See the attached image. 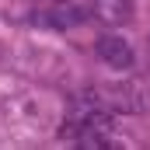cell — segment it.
I'll return each instance as SVG.
<instances>
[{
	"mask_svg": "<svg viewBox=\"0 0 150 150\" xmlns=\"http://www.w3.org/2000/svg\"><path fill=\"white\" fill-rule=\"evenodd\" d=\"M67 140H74L70 150H119V143H115L112 133H108V119L80 126L74 136H67Z\"/></svg>",
	"mask_w": 150,
	"mask_h": 150,
	"instance_id": "2",
	"label": "cell"
},
{
	"mask_svg": "<svg viewBox=\"0 0 150 150\" xmlns=\"http://www.w3.org/2000/svg\"><path fill=\"white\" fill-rule=\"evenodd\" d=\"M91 14L101 21V25H122V21H129V14H133V4L129 0H94L91 4Z\"/></svg>",
	"mask_w": 150,
	"mask_h": 150,
	"instance_id": "4",
	"label": "cell"
},
{
	"mask_svg": "<svg viewBox=\"0 0 150 150\" xmlns=\"http://www.w3.org/2000/svg\"><path fill=\"white\" fill-rule=\"evenodd\" d=\"M87 14H91V11H87V7H80L77 0H56V4H49L45 11H38L35 21H38V25H45V28L63 32V28H77Z\"/></svg>",
	"mask_w": 150,
	"mask_h": 150,
	"instance_id": "1",
	"label": "cell"
},
{
	"mask_svg": "<svg viewBox=\"0 0 150 150\" xmlns=\"http://www.w3.org/2000/svg\"><path fill=\"white\" fill-rule=\"evenodd\" d=\"M98 56H101V63L112 67V70H129V67H133V45L122 35H105L98 42Z\"/></svg>",
	"mask_w": 150,
	"mask_h": 150,
	"instance_id": "3",
	"label": "cell"
}]
</instances>
